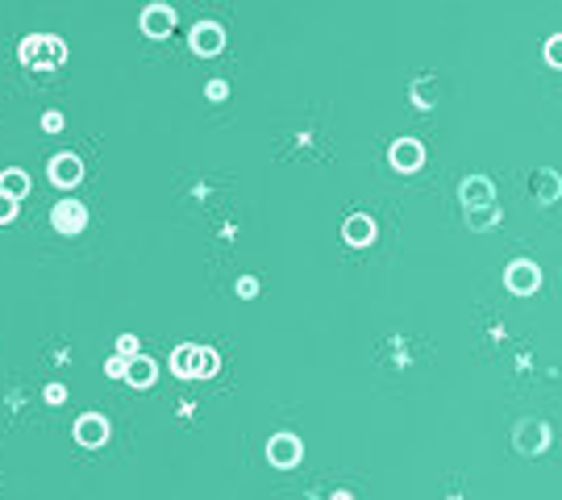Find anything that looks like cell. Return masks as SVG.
Here are the masks:
<instances>
[{
  "instance_id": "cell-1",
  "label": "cell",
  "mask_w": 562,
  "mask_h": 500,
  "mask_svg": "<svg viewBox=\"0 0 562 500\" xmlns=\"http://www.w3.org/2000/svg\"><path fill=\"white\" fill-rule=\"evenodd\" d=\"M17 59H21V67H30V72H55V67L67 63V42L55 34H30V38H21Z\"/></svg>"
},
{
  "instance_id": "cell-2",
  "label": "cell",
  "mask_w": 562,
  "mask_h": 500,
  "mask_svg": "<svg viewBox=\"0 0 562 500\" xmlns=\"http://www.w3.org/2000/svg\"><path fill=\"white\" fill-rule=\"evenodd\" d=\"M513 446H516L521 454H541V451H550V426H546L541 417H525V421L513 429Z\"/></svg>"
},
{
  "instance_id": "cell-3",
  "label": "cell",
  "mask_w": 562,
  "mask_h": 500,
  "mask_svg": "<svg viewBox=\"0 0 562 500\" xmlns=\"http://www.w3.org/2000/svg\"><path fill=\"white\" fill-rule=\"evenodd\" d=\"M188 47L200 55V59H213V55H221L226 50V30L217 21H196L188 34Z\"/></svg>"
},
{
  "instance_id": "cell-4",
  "label": "cell",
  "mask_w": 562,
  "mask_h": 500,
  "mask_svg": "<svg viewBox=\"0 0 562 500\" xmlns=\"http://www.w3.org/2000/svg\"><path fill=\"white\" fill-rule=\"evenodd\" d=\"M300 459H304V442H300L296 434H276V438L267 442V463L279 467V471L296 467Z\"/></svg>"
},
{
  "instance_id": "cell-5",
  "label": "cell",
  "mask_w": 562,
  "mask_h": 500,
  "mask_svg": "<svg viewBox=\"0 0 562 500\" xmlns=\"http://www.w3.org/2000/svg\"><path fill=\"white\" fill-rule=\"evenodd\" d=\"M47 175L55 188H75V183L84 180V159L72 155V150H63V155H55V159L47 163Z\"/></svg>"
},
{
  "instance_id": "cell-6",
  "label": "cell",
  "mask_w": 562,
  "mask_h": 500,
  "mask_svg": "<svg viewBox=\"0 0 562 500\" xmlns=\"http://www.w3.org/2000/svg\"><path fill=\"white\" fill-rule=\"evenodd\" d=\"M50 225L59 233H67V238H72V233H84L88 230V208L80 205V200H59V205L50 208Z\"/></svg>"
},
{
  "instance_id": "cell-7",
  "label": "cell",
  "mask_w": 562,
  "mask_h": 500,
  "mask_svg": "<svg viewBox=\"0 0 562 500\" xmlns=\"http://www.w3.org/2000/svg\"><path fill=\"white\" fill-rule=\"evenodd\" d=\"M504 284H508V292L529 296L541 288V271L533 267L529 258H516V263H508V271H504Z\"/></svg>"
},
{
  "instance_id": "cell-8",
  "label": "cell",
  "mask_w": 562,
  "mask_h": 500,
  "mask_svg": "<svg viewBox=\"0 0 562 500\" xmlns=\"http://www.w3.org/2000/svg\"><path fill=\"white\" fill-rule=\"evenodd\" d=\"M458 196H463V208H483V205H496V188H491L488 175H467L458 183Z\"/></svg>"
},
{
  "instance_id": "cell-9",
  "label": "cell",
  "mask_w": 562,
  "mask_h": 500,
  "mask_svg": "<svg viewBox=\"0 0 562 500\" xmlns=\"http://www.w3.org/2000/svg\"><path fill=\"white\" fill-rule=\"evenodd\" d=\"M75 442H80V446H88V451L105 446V442H108V417L84 413L80 421H75Z\"/></svg>"
},
{
  "instance_id": "cell-10",
  "label": "cell",
  "mask_w": 562,
  "mask_h": 500,
  "mask_svg": "<svg viewBox=\"0 0 562 500\" xmlns=\"http://www.w3.org/2000/svg\"><path fill=\"white\" fill-rule=\"evenodd\" d=\"M387 159H392L396 171H417L425 163V147H421L417 138H396L392 150H387Z\"/></svg>"
},
{
  "instance_id": "cell-11",
  "label": "cell",
  "mask_w": 562,
  "mask_h": 500,
  "mask_svg": "<svg viewBox=\"0 0 562 500\" xmlns=\"http://www.w3.org/2000/svg\"><path fill=\"white\" fill-rule=\"evenodd\" d=\"M175 30V9L171 4H146L142 9V34L146 38H167Z\"/></svg>"
},
{
  "instance_id": "cell-12",
  "label": "cell",
  "mask_w": 562,
  "mask_h": 500,
  "mask_svg": "<svg viewBox=\"0 0 562 500\" xmlns=\"http://www.w3.org/2000/svg\"><path fill=\"white\" fill-rule=\"evenodd\" d=\"M200 351L204 346H196V342L175 346V351H171V371L180 379H200Z\"/></svg>"
},
{
  "instance_id": "cell-13",
  "label": "cell",
  "mask_w": 562,
  "mask_h": 500,
  "mask_svg": "<svg viewBox=\"0 0 562 500\" xmlns=\"http://www.w3.org/2000/svg\"><path fill=\"white\" fill-rule=\"evenodd\" d=\"M342 238H346L350 246H371L375 242V221L367 217V213H350L346 225H342Z\"/></svg>"
},
{
  "instance_id": "cell-14",
  "label": "cell",
  "mask_w": 562,
  "mask_h": 500,
  "mask_svg": "<svg viewBox=\"0 0 562 500\" xmlns=\"http://www.w3.org/2000/svg\"><path fill=\"white\" fill-rule=\"evenodd\" d=\"M533 196H538L541 205H554V200H562V175L550 167H541L538 175H533Z\"/></svg>"
},
{
  "instance_id": "cell-15",
  "label": "cell",
  "mask_w": 562,
  "mask_h": 500,
  "mask_svg": "<svg viewBox=\"0 0 562 500\" xmlns=\"http://www.w3.org/2000/svg\"><path fill=\"white\" fill-rule=\"evenodd\" d=\"M158 376V363L150 359V354H138V359H130V376H125V384L130 388H150Z\"/></svg>"
},
{
  "instance_id": "cell-16",
  "label": "cell",
  "mask_w": 562,
  "mask_h": 500,
  "mask_svg": "<svg viewBox=\"0 0 562 500\" xmlns=\"http://www.w3.org/2000/svg\"><path fill=\"white\" fill-rule=\"evenodd\" d=\"M0 192L9 196V200H21V196L30 192V175H25L21 167H9L4 175H0Z\"/></svg>"
},
{
  "instance_id": "cell-17",
  "label": "cell",
  "mask_w": 562,
  "mask_h": 500,
  "mask_svg": "<svg viewBox=\"0 0 562 500\" xmlns=\"http://www.w3.org/2000/svg\"><path fill=\"white\" fill-rule=\"evenodd\" d=\"M413 105H417V109H433V105H438V80H433V75L413 80Z\"/></svg>"
},
{
  "instance_id": "cell-18",
  "label": "cell",
  "mask_w": 562,
  "mask_h": 500,
  "mask_svg": "<svg viewBox=\"0 0 562 500\" xmlns=\"http://www.w3.org/2000/svg\"><path fill=\"white\" fill-rule=\"evenodd\" d=\"M467 225L475 233H483V230H496L500 225V205H483V208H471L467 213Z\"/></svg>"
},
{
  "instance_id": "cell-19",
  "label": "cell",
  "mask_w": 562,
  "mask_h": 500,
  "mask_svg": "<svg viewBox=\"0 0 562 500\" xmlns=\"http://www.w3.org/2000/svg\"><path fill=\"white\" fill-rule=\"evenodd\" d=\"M217 371H221V354H217L213 346H204L200 351V379H213Z\"/></svg>"
},
{
  "instance_id": "cell-20",
  "label": "cell",
  "mask_w": 562,
  "mask_h": 500,
  "mask_svg": "<svg viewBox=\"0 0 562 500\" xmlns=\"http://www.w3.org/2000/svg\"><path fill=\"white\" fill-rule=\"evenodd\" d=\"M105 376L108 379H125L130 376V359H125V354H113V359L105 363Z\"/></svg>"
},
{
  "instance_id": "cell-21",
  "label": "cell",
  "mask_w": 562,
  "mask_h": 500,
  "mask_svg": "<svg viewBox=\"0 0 562 500\" xmlns=\"http://www.w3.org/2000/svg\"><path fill=\"white\" fill-rule=\"evenodd\" d=\"M546 63H550V67H562V34H554L550 42H546Z\"/></svg>"
},
{
  "instance_id": "cell-22",
  "label": "cell",
  "mask_w": 562,
  "mask_h": 500,
  "mask_svg": "<svg viewBox=\"0 0 562 500\" xmlns=\"http://www.w3.org/2000/svg\"><path fill=\"white\" fill-rule=\"evenodd\" d=\"M117 354H125V359H138V338H133V334H121V338H117Z\"/></svg>"
},
{
  "instance_id": "cell-23",
  "label": "cell",
  "mask_w": 562,
  "mask_h": 500,
  "mask_svg": "<svg viewBox=\"0 0 562 500\" xmlns=\"http://www.w3.org/2000/svg\"><path fill=\"white\" fill-rule=\"evenodd\" d=\"M42 396H47V404H63V401H67V384H47Z\"/></svg>"
},
{
  "instance_id": "cell-24",
  "label": "cell",
  "mask_w": 562,
  "mask_h": 500,
  "mask_svg": "<svg viewBox=\"0 0 562 500\" xmlns=\"http://www.w3.org/2000/svg\"><path fill=\"white\" fill-rule=\"evenodd\" d=\"M204 97H209V100H226V97H229V84H226V80H209Z\"/></svg>"
},
{
  "instance_id": "cell-25",
  "label": "cell",
  "mask_w": 562,
  "mask_h": 500,
  "mask_svg": "<svg viewBox=\"0 0 562 500\" xmlns=\"http://www.w3.org/2000/svg\"><path fill=\"white\" fill-rule=\"evenodd\" d=\"M13 217H17V200H9V196L0 192V225H9Z\"/></svg>"
},
{
  "instance_id": "cell-26",
  "label": "cell",
  "mask_w": 562,
  "mask_h": 500,
  "mask_svg": "<svg viewBox=\"0 0 562 500\" xmlns=\"http://www.w3.org/2000/svg\"><path fill=\"white\" fill-rule=\"evenodd\" d=\"M238 296H242V301L259 296V280H254V275H242V280H238Z\"/></svg>"
},
{
  "instance_id": "cell-27",
  "label": "cell",
  "mask_w": 562,
  "mask_h": 500,
  "mask_svg": "<svg viewBox=\"0 0 562 500\" xmlns=\"http://www.w3.org/2000/svg\"><path fill=\"white\" fill-rule=\"evenodd\" d=\"M42 130H47V134H59V130H63V113H55V109L42 113Z\"/></svg>"
},
{
  "instance_id": "cell-28",
  "label": "cell",
  "mask_w": 562,
  "mask_h": 500,
  "mask_svg": "<svg viewBox=\"0 0 562 500\" xmlns=\"http://www.w3.org/2000/svg\"><path fill=\"white\" fill-rule=\"evenodd\" d=\"M334 500H354V496H350V492L342 488V492H334Z\"/></svg>"
}]
</instances>
